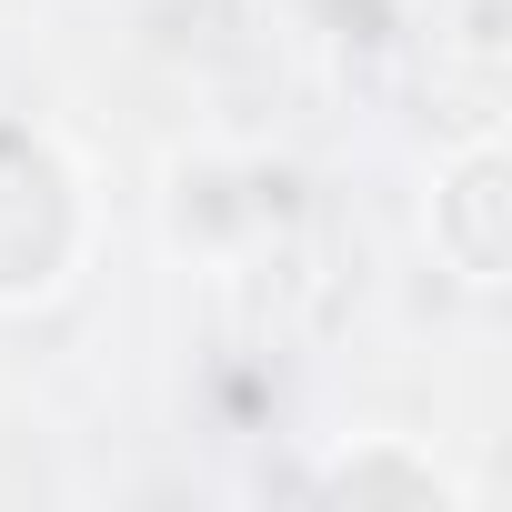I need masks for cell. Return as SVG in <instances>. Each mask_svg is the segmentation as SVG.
I'll list each match as a JSON object with an SVG mask.
<instances>
[{
  "label": "cell",
  "instance_id": "obj_1",
  "mask_svg": "<svg viewBox=\"0 0 512 512\" xmlns=\"http://www.w3.org/2000/svg\"><path fill=\"white\" fill-rule=\"evenodd\" d=\"M81 251V191L41 131H0V302H41Z\"/></svg>",
  "mask_w": 512,
  "mask_h": 512
},
{
  "label": "cell",
  "instance_id": "obj_2",
  "mask_svg": "<svg viewBox=\"0 0 512 512\" xmlns=\"http://www.w3.org/2000/svg\"><path fill=\"white\" fill-rule=\"evenodd\" d=\"M492 191H502V151H492V141H482V151H462V171L432 191V241L452 251V272H462L472 292H492V282H502V251L472 231V221H492Z\"/></svg>",
  "mask_w": 512,
  "mask_h": 512
},
{
  "label": "cell",
  "instance_id": "obj_3",
  "mask_svg": "<svg viewBox=\"0 0 512 512\" xmlns=\"http://www.w3.org/2000/svg\"><path fill=\"white\" fill-rule=\"evenodd\" d=\"M322 482H332V492H372V482H402L412 502H462V482H452L442 462H422V452H412V462H392V452H342Z\"/></svg>",
  "mask_w": 512,
  "mask_h": 512
}]
</instances>
